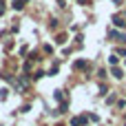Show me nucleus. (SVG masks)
Instances as JSON below:
<instances>
[{
    "label": "nucleus",
    "instance_id": "1",
    "mask_svg": "<svg viewBox=\"0 0 126 126\" xmlns=\"http://www.w3.org/2000/svg\"><path fill=\"white\" fill-rule=\"evenodd\" d=\"M24 2H27V0H13V7H16V9H22Z\"/></svg>",
    "mask_w": 126,
    "mask_h": 126
},
{
    "label": "nucleus",
    "instance_id": "2",
    "mask_svg": "<svg viewBox=\"0 0 126 126\" xmlns=\"http://www.w3.org/2000/svg\"><path fill=\"white\" fill-rule=\"evenodd\" d=\"M113 22H115V24H117V27H124V18H122V16H117V18H115V20H113Z\"/></svg>",
    "mask_w": 126,
    "mask_h": 126
},
{
    "label": "nucleus",
    "instance_id": "3",
    "mask_svg": "<svg viewBox=\"0 0 126 126\" xmlns=\"http://www.w3.org/2000/svg\"><path fill=\"white\" fill-rule=\"evenodd\" d=\"M4 13V4H2V0H0V16Z\"/></svg>",
    "mask_w": 126,
    "mask_h": 126
}]
</instances>
